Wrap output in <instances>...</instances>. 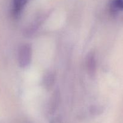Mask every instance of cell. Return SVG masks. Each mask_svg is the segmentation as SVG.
I'll list each match as a JSON object with an SVG mask.
<instances>
[{
    "label": "cell",
    "mask_w": 123,
    "mask_h": 123,
    "mask_svg": "<svg viewBox=\"0 0 123 123\" xmlns=\"http://www.w3.org/2000/svg\"><path fill=\"white\" fill-rule=\"evenodd\" d=\"M32 50L31 45L29 44H23L20 47L18 51V60L20 67H26L32 60Z\"/></svg>",
    "instance_id": "1"
},
{
    "label": "cell",
    "mask_w": 123,
    "mask_h": 123,
    "mask_svg": "<svg viewBox=\"0 0 123 123\" xmlns=\"http://www.w3.org/2000/svg\"><path fill=\"white\" fill-rule=\"evenodd\" d=\"M86 67L88 73L91 77H94L96 73V60L94 53L90 52L86 56Z\"/></svg>",
    "instance_id": "2"
},
{
    "label": "cell",
    "mask_w": 123,
    "mask_h": 123,
    "mask_svg": "<svg viewBox=\"0 0 123 123\" xmlns=\"http://www.w3.org/2000/svg\"><path fill=\"white\" fill-rule=\"evenodd\" d=\"M29 0H13L12 13L14 16L17 17L20 14Z\"/></svg>",
    "instance_id": "3"
},
{
    "label": "cell",
    "mask_w": 123,
    "mask_h": 123,
    "mask_svg": "<svg viewBox=\"0 0 123 123\" xmlns=\"http://www.w3.org/2000/svg\"><path fill=\"white\" fill-rule=\"evenodd\" d=\"M55 80V76L52 72H48L44 74L43 82L44 86L47 90H50L54 85Z\"/></svg>",
    "instance_id": "4"
},
{
    "label": "cell",
    "mask_w": 123,
    "mask_h": 123,
    "mask_svg": "<svg viewBox=\"0 0 123 123\" xmlns=\"http://www.w3.org/2000/svg\"><path fill=\"white\" fill-rule=\"evenodd\" d=\"M111 9L114 13L123 11V0H113L111 5Z\"/></svg>",
    "instance_id": "5"
},
{
    "label": "cell",
    "mask_w": 123,
    "mask_h": 123,
    "mask_svg": "<svg viewBox=\"0 0 123 123\" xmlns=\"http://www.w3.org/2000/svg\"><path fill=\"white\" fill-rule=\"evenodd\" d=\"M58 97L59 95L58 94L57 92L54 94L53 95V97H52L51 100V104H50V106L52 107L50 111H55V109H56V105H58Z\"/></svg>",
    "instance_id": "6"
}]
</instances>
